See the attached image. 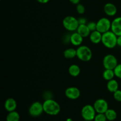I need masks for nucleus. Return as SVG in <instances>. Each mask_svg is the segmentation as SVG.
I'll list each match as a JSON object with an SVG mask.
<instances>
[{"label":"nucleus","instance_id":"f257e3e1","mask_svg":"<svg viewBox=\"0 0 121 121\" xmlns=\"http://www.w3.org/2000/svg\"><path fill=\"white\" fill-rule=\"evenodd\" d=\"M44 112L47 114L55 116L60 112V105L56 100L52 99H47L43 103Z\"/></svg>","mask_w":121,"mask_h":121},{"label":"nucleus","instance_id":"f03ea898","mask_svg":"<svg viewBox=\"0 0 121 121\" xmlns=\"http://www.w3.org/2000/svg\"><path fill=\"white\" fill-rule=\"evenodd\" d=\"M118 36L112 31H108L102 34V41L105 47L108 48H113L117 45Z\"/></svg>","mask_w":121,"mask_h":121},{"label":"nucleus","instance_id":"7ed1b4c3","mask_svg":"<svg viewBox=\"0 0 121 121\" xmlns=\"http://www.w3.org/2000/svg\"><path fill=\"white\" fill-rule=\"evenodd\" d=\"M78 59L82 61H89L92 57V52L91 48L86 46H80L76 49Z\"/></svg>","mask_w":121,"mask_h":121},{"label":"nucleus","instance_id":"20e7f679","mask_svg":"<svg viewBox=\"0 0 121 121\" xmlns=\"http://www.w3.org/2000/svg\"><path fill=\"white\" fill-rule=\"evenodd\" d=\"M63 26L65 29L69 31H74L77 30L79 26L78 20L73 16H67L63 20Z\"/></svg>","mask_w":121,"mask_h":121},{"label":"nucleus","instance_id":"39448f33","mask_svg":"<svg viewBox=\"0 0 121 121\" xmlns=\"http://www.w3.org/2000/svg\"><path fill=\"white\" fill-rule=\"evenodd\" d=\"M96 111L94 106L90 105H86L82 109V117L85 120L92 121L94 120L96 116Z\"/></svg>","mask_w":121,"mask_h":121},{"label":"nucleus","instance_id":"423d86ee","mask_svg":"<svg viewBox=\"0 0 121 121\" xmlns=\"http://www.w3.org/2000/svg\"><path fill=\"white\" fill-rule=\"evenodd\" d=\"M111 23L112 22L107 18H101L96 22V30L100 32L102 34L110 31V29H111Z\"/></svg>","mask_w":121,"mask_h":121},{"label":"nucleus","instance_id":"0eeeda50","mask_svg":"<svg viewBox=\"0 0 121 121\" xmlns=\"http://www.w3.org/2000/svg\"><path fill=\"white\" fill-rule=\"evenodd\" d=\"M118 65L117 57L113 54H108L104 57L103 60V65L105 69L114 70Z\"/></svg>","mask_w":121,"mask_h":121},{"label":"nucleus","instance_id":"6e6552de","mask_svg":"<svg viewBox=\"0 0 121 121\" xmlns=\"http://www.w3.org/2000/svg\"><path fill=\"white\" fill-rule=\"evenodd\" d=\"M30 115L33 117H38L44 112L43 105L40 102H34L31 105L28 110Z\"/></svg>","mask_w":121,"mask_h":121},{"label":"nucleus","instance_id":"1a4fd4ad","mask_svg":"<svg viewBox=\"0 0 121 121\" xmlns=\"http://www.w3.org/2000/svg\"><path fill=\"white\" fill-rule=\"evenodd\" d=\"M93 106L98 113H105L108 109V104L104 99H98L95 102Z\"/></svg>","mask_w":121,"mask_h":121},{"label":"nucleus","instance_id":"9d476101","mask_svg":"<svg viewBox=\"0 0 121 121\" xmlns=\"http://www.w3.org/2000/svg\"><path fill=\"white\" fill-rule=\"evenodd\" d=\"M65 95L69 99L75 100L80 96V91L76 87H69L65 91Z\"/></svg>","mask_w":121,"mask_h":121},{"label":"nucleus","instance_id":"9b49d317","mask_svg":"<svg viewBox=\"0 0 121 121\" xmlns=\"http://www.w3.org/2000/svg\"><path fill=\"white\" fill-rule=\"evenodd\" d=\"M111 30L117 36L121 35V17L115 18L112 21Z\"/></svg>","mask_w":121,"mask_h":121},{"label":"nucleus","instance_id":"f8f14e48","mask_svg":"<svg viewBox=\"0 0 121 121\" xmlns=\"http://www.w3.org/2000/svg\"><path fill=\"white\" fill-rule=\"evenodd\" d=\"M83 41V37L78 32L73 33L70 37V41L71 43L75 46H80Z\"/></svg>","mask_w":121,"mask_h":121},{"label":"nucleus","instance_id":"ddd939ff","mask_svg":"<svg viewBox=\"0 0 121 121\" xmlns=\"http://www.w3.org/2000/svg\"><path fill=\"white\" fill-rule=\"evenodd\" d=\"M104 12L107 15L110 17L114 16L117 13V8L113 4L107 3L104 6Z\"/></svg>","mask_w":121,"mask_h":121},{"label":"nucleus","instance_id":"4468645a","mask_svg":"<svg viewBox=\"0 0 121 121\" xmlns=\"http://www.w3.org/2000/svg\"><path fill=\"white\" fill-rule=\"evenodd\" d=\"M5 109L8 112H10L12 111H14L17 108V102L14 98H8L5 100L4 104Z\"/></svg>","mask_w":121,"mask_h":121},{"label":"nucleus","instance_id":"2eb2a0df","mask_svg":"<svg viewBox=\"0 0 121 121\" xmlns=\"http://www.w3.org/2000/svg\"><path fill=\"white\" fill-rule=\"evenodd\" d=\"M102 34L98 30L92 31L89 35V39L91 42L93 44H98L102 41Z\"/></svg>","mask_w":121,"mask_h":121},{"label":"nucleus","instance_id":"dca6fc26","mask_svg":"<svg viewBox=\"0 0 121 121\" xmlns=\"http://www.w3.org/2000/svg\"><path fill=\"white\" fill-rule=\"evenodd\" d=\"M77 32L83 38L89 36L91 31L87 27V24H80L77 29Z\"/></svg>","mask_w":121,"mask_h":121},{"label":"nucleus","instance_id":"f3484780","mask_svg":"<svg viewBox=\"0 0 121 121\" xmlns=\"http://www.w3.org/2000/svg\"><path fill=\"white\" fill-rule=\"evenodd\" d=\"M106 87H107L108 90L110 92L114 93L117 90H118V88H119V84H118V82L117 80L113 79L108 82Z\"/></svg>","mask_w":121,"mask_h":121},{"label":"nucleus","instance_id":"a211bd4d","mask_svg":"<svg viewBox=\"0 0 121 121\" xmlns=\"http://www.w3.org/2000/svg\"><path fill=\"white\" fill-rule=\"evenodd\" d=\"M69 73L73 77H77L80 74V68L78 65H72L69 68Z\"/></svg>","mask_w":121,"mask_h":121},{"label":"nucleus","instance_id":"6ab92c4d","mask_svg":"<svg viewBox=\"0 0 121 121\" xmlns=\"http://www.w3.org/2000/svg\"><path fill=\"white\" fill-rule=\"evenodd\" d=\"M63 54L65 57L66 59H73L77 56V51L74 48H69L65 50Z\"/></svg>","mask_w":121,"mask_h":121},{"label":"nucleus","instance_id":"aec40b11","mask_svg":"<svg viewBox=\"0 0 121 121\" xmlns=\"http://www.w3.org/2000/svg\"><path fill=\"white\" fill-rule=\"evenodd\" d=\"M20 115L15 111L9 112L6 118L7 121H20Z\"/></svg>","mask_w":121,"mask_h":121},{"label":"nucleus","instance_id":"412c9836","mask_svg":"<svg viewBox=\"0 0 121 121\" xmlns=\"http://www.w3.org/2000/svg\"><path fill=\"white\" fill-rule=\"evenodd\" d=\"M106 115L107 120L110 121H113L115 120L117 118V113L115 110L112 109H108L105 113Z\"/></svg>","mask_w":121,"mask_h":121},{"label":"nucleus","instance_id":"4be33fe9","mask_svg":"<svg viewBox=\"0 0 121 121\" xmlns=\"http://www.w3.org/2000/svg\"><path fill=\"white\" fill-rule=\"evenodd\" d=\"M115 76V74L113 70L105 69V70L103 73V77H104V79L108 80V81L113 79Z\"/></svg>","mask_w":121,"mask_h":121},{"label":"nucleus","instance_id":"5701e85b","mask_svg":"<svg viewBox=\"0 0 121 121\" xmlns=\"http://www.w3.org/2000/svg\"><path fill=\"white\" fill-rule=\"evenodd\" d=\"M106 120L107 118L105 113H98L96 115L94 119L95 121H106Z\"/></svg>","mask_w":121,"mask_h":121},{"label":"nucleus","instance_id":"b1692460","mask_svg":"<svg viewBox=\"0 0 121 121\" xmlns=\"http://www.w3.org/2000/svg\"><path fill=\"white\" fill-rule=\"evenodd\" d=\"M113 70H114L115 76L119 79H121V64H118Z\"/></svg>","mask_w":121,"mask_h":121},{"label":"nucleus","instance_id":"393cba45","mask_svg":"<svg viewBox=\"0 0 121 121\" xmlns=\"http://www.w3.org/2000/svg\"><path fill=\"white\" fill-rule=\"evenodd\" d=\"M76 11L79 14H83L85 13V7L82 4H78L76 6Z\"/></svg>","mask_w":121,"mask_h":121},{"label":"nucleus","instance_id":"a878e982","mask_svg":"<svg viewBox=\"0 0 121 121\" xmlns=\"http://www.w3.org/2000/svg\"><path fill=\"white\" fill-rule=\"evenodd\" d=\"M87 26L91 32L96 30V22L94 21H91V22H87Z\"/></svg>","mask_w":121,"mask_h":121},{"label":"nucleus","instance_id":"bb28decb","mask_svg":"<svg viewBox=\"0 0 121 121\" xmlns=\"http://www.w3.org/2000/svg\"><path fill=\"white\" fill-rule=\"evenodd\" d=\"M113 98L117 101L121 102V91L117 90L116 92L113 93Z\"/></svg>","mask_w":121,"mask_h":121},{"label":"nucleus","instance_id":"cd10ccee","mask_svg":"<svg viewBox=\"0 0 121 121\" xmlns=\"http://www.w3.org/2000/svg\"><path fill=\"white\" fill-rule=\"evenodd\" d=\"M78 20V21H79V25L87 24V20H86V18H85V17H79Z\"/></svg>","mask_w":121,"mask_h":121},{"label":"nucleus","instance_id":"c85d7f7f","mask_svg":"<svg viewBox=\"0 0 121 121\" xmlns=\"http://www.w3.org/2000/svg\"><path fill=\"white\" fill-rule=\"evenodd\" d=\"M117 45L119 46V47H121V35L118 36V39H117Z\"/></svg>","mask_w":121,"mask_h":121},{"label":"nucleus","instance_id":"c756f323","mask_svg":"<svg viewBox=\"0 0 121 121\" xmlns=\"http://www.w3.org/2000/svg\"><path fill=\"white\" fill-rule=\"evenodd\" d=\"M69 1H70V2H72L73 4L78 5V4H79L80 0H69Z\"/></svg>","mask_w":121,"mask_h":121},{"label":"nucleus","instance_id":"7c9ffc66","mask_svg":"<svg viewBox=\"0 0 121 121\" xmlns=\"http://www.w3.org/2000/svg\"><path fill=\"white\" fill-rule=\"evenodd\" d=\"M50 0H37V1L41 4H46L49 2Z\"/></svg>","mask_w":121,"mask_h":121},{"label":"nucleus","instance_id":"2f4dec72","mask_svg":"<svg viewBox=\"0 0 121 121\" xmlns=\"http://www.w3.org/2000/svg\"><path fill=\"white\" fill-rule=\"evenodd\" d=\"M66 121H73V120H72L71 118H67V119H66Z\"/></svg>","mask_w":121,"mask_h":121},{"label":"nucleus","instance_id":"473e14b6","mask_svg":"<svg viewBox=\"0 0 121 121\" xmlns=\"http://www.w3.org/2000/svg\"><path fill=\"white\" fill-rule=\"evenodd\" d=\"M87 121V120H85V119H84V121Z\"/></svg>","mask_w":121,"mask_h":121}]
</instances>
